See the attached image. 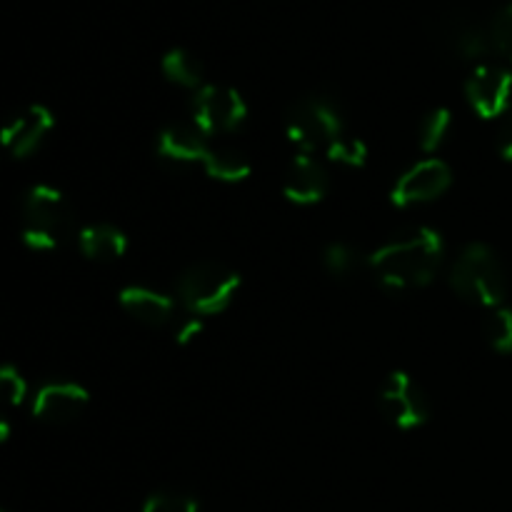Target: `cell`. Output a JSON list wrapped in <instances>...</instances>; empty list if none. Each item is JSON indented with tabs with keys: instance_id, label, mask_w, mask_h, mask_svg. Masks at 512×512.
Returning <instances> with one entry per match:
<instances>
[{
	"instance_id": "6da1fadb",
	"label": "cell",
	"mask_w": 512,
	"mask_h": 512,
	"mask_svg": "<svg viewBox=\"0 0 512 512\" xmlns=\"http://www.w3.org/2000/svg\"><path fill=\"white\" fill-rule=\"evenodd\" d=\"M443 235L420 225L395 235L370 255V270L390 290H418L435 280L443 268Z\"/></svg>"
},
{
	"instance_id": "7a4b0ae2",
	"label": "cell",
	"mask_w": 512,
	"mask_h": 512,
	"mask_svg": "<svg viewBox=\"0 0 512 512\" xmlns=\"http://www.w3.org/2000/svg\"><path fill=\"white\" fill-rule=\"evenodd\" d=\"M75 233V213L68 198L53 185H33L23 198L20 235L30 250L53 253Z\"/></svg>"
},
{
	"instance_id": "3957f363",
	"label": "cell",
	"mask_w": 512,
	"mask_h": 512,
	"mask_svg": "<svg viewBox=\"0 0 512 512\" xmlns=\"http://www.w3.org/2000/svg\"><path fill=\"white\" fill-rule=\"evenodd\" d=\"M450 285L468 303L480 308H500L508 295V275L493 248L470 243L460 250L450 270Z\"/></svg>"
},
{
	"instance_id": "277c9868",
	"label": "cell",
	"mask_w": 512,
	"mask_h": 512,
	"mask_svg": "<svg viewBox=\"0 0 512 512\" xmlns=\"http://www.w3.org/2000/svg\"><path fill=\"white\" fill-rule=\"evenodd\" d=\"M290 143L305 155H328L350 133L340 108L325 95H308L290 108L285 120Z\"/></svg>"
},
{
	"instance_id": "5b68a950",
	"label": "cell",
	"mask_w": 512,
	"mask_h": 512,
	"mask_svg": "<svg viewBox=\"0 0 512 512\" xmlns=\"http://www.w3.org/2000/svg\"><path fill=\"white\" fill-rule=\"evenodd\" d=\"M240 283L243 280L233 268L223 263H213V260H203V263L190 265L180 275V303L190 315H198V318L220 315L223 310L230 308V303L238 295Z\"/></svg>"
},
{
	"instance_id": "8992f818",
	"label": "cell",
	"mask_w": 512,
	"mask_h": 512,
	"mask_svg": "<svg viewBox=\"0 0 512 512\" xmlns=\"http://www.w3.org/2000/svg\"><path fill=\"white\" fill-rule=\"evenodd\" d=\"M248 118V103L230 85L205 83L193 98V123L208 138L235 133Z\"/></svg>"
},
{
	"instance_id": "52a82bcc",
	"label": "cell",
	"mask_w": 512,
	"mask_h": 512,
	"mask_svg": "<svg viewBox=\"0 0 512 512\" xmlns=\"http://www.w3.org/2000/svg\"><path fill=\"white\" fill-rule=\"evenodd\" d=\"M380 413L398 430H418L428 423L430 403L425 390L408 373H390L378 393Z\"/></svg>"
},
{
	"instance_id": "ba28073f",
	"label": "cell",
	"mask_w": 512,
	"mask_h": 512,
	"mask_svg": "<svg viewBox=\"0 0 512 512\" xmlns=\"http://www.w3.org/2000/svg\"><path fill=\"white\" fill-rule=\"evenodd\" d=\"M453 185V170L445 160L425 158L398 175L390 190L395 208H418L443 198Z\"/></svg>"
},
{
	"instance_id": "9c48e42d",
	"label": "cell",
	"mask_w": 512,
	"mask_h": 512,
	"mask_svg": "<svg viewBox=\"0 0 512 512\" xmlns=\"http://www.w3.org/2000/svg\"><path fill=\"white\" fill-rule=\"evenodd\" d=\"M465 98L478 118H503L512 110V70L493 63L475 65L473 73L465 80Z\"/></svg>"
},
{
	"instance_id": "30bf717a",
	"label": "cell",
	"mask_w": 512,
	"mask_h": 512,
	"mask_svg": "<svg viewBox=\"0 0 512 512\" xmlns=\"http://www.w3.org/2000/svg\"><path fill=\"white\" fill-rule=\"evenodd\" d=\"M90 405V393L75 380L55 378L40 385L30 400L33 418L48 425H68L78 420Z\"/></svg>"
},
{
	"instance_id": "8fae6325",
	"label": "cell",
	"mask_w": 512,
	"mask_h": 512,
	"mask_svg": "<svg viewBox=\"0 0 512 512\" xmlns=\"http://www.w3.org/2000/svg\"><path fill=\"white\" fill-rule=\"evenodd\" d=\"M55 118L45 105H25L15 110L3 125V145L15 160L33 155L53 133Z\"/></svg>"
},
{
	"instance_id": "7c38bea8",
	"label": "cell",
	"mask_w": 512,
	"mask_h": 512,
	"mask_svg": "<svg viewBox=\"0 0 512 512\" xmlns=\"http://www.w3.org/2000/svg\"><path fill=\"white\" fill-rule=\"evenodd\" d=\"M155 150L165 163L200 165L203 168L205 160L210 158L213 143L195 123H170L158 133Z\"/></svg>"
},
{
	"instance_id": "4fadbf2b",
	"label": "cell",
	"mask_w": 512,
	"mask_h": 512,
	"mask_svg": "<svg viewBox=\"0 0 512 512\" xmlns=\"http://www.w3.org/2000/svg\"><path fill=\"white\" fill-rule=\"evenodd\" d=\"M328 188V173L315 155L298 153L285 168L283 195L293 205H300V208L318 205L328 195Z\"/></svg>"
},
{
	"instance_id": "5bb4252c",
	"label": "cell",
	"mask_w": 512,
	"mask_h": 512,
	"mask_svg": "<svg viewBox=\"0 0 512 512\" xmlns=\"http://www.w3.org/2000/svg\"><path fill=\"white\" fill-rule=\"evenodd\" d=\"M118 303L130 318L138 323L148 325V328H163V325H175L178 315H175V300L170 295L158 293L145 285H128L118 293Z\"/></svg>"
},
{
	"instance_id": "9a60e30c",
	"label": "cell",
	"mask_w": 512,
	"mask_h": 512,
	"mask_svg": "<svg viewBox=\"0 0 512 512\" xmlns=\"http://www.w3.org/2000/svg\"><path fill=\"white\" fill-rule=\"evenodd\" d=\"M80 253L95 263H113L128 253V235L110 223H90L78 233Z\"/></svg>"
},
{
	"instance_id": "2e32d148",
	"label": "cell",
	"mask_w": 512,
	"mask_h": 512,
	"mask_svg": "<svg viewBox=\"0 0 512 512\" xmlns=\"http://www.w3.org/2000/svg\"><path fill=\"white\" fill-rule=\"evenodd\" d=\"M160 70H163V75L170 83L180 85V88H190L198 93L205 85L203 63L185 48L168 50V53L163 55V60H160Z\"/></svg>"
},
{
	"instance_id": "e0dca14e",
	"label": "cell",
	"mask_w": 512,
	"mask_h": 512,
	"mask_svg": "<svg viewBox=\"0 0 512 512\" xmlns=\"http://www.w3.org/2000/svg\"><path fill=\"white\" fill-rule=\"evenodd\" d=\"M205 175H210L213 180H220V183H243V180L250 178L253 173V165L245 158L243 153L233 148H225V145H213L210 150V158L205 160L203 165Z\"/></svg>"
},
{
	"instance_id": "ac0fdd59",
	"label": "cell",
	"mask_w": 512,
	"mask_h": 512,
	"mask_svg": "<svg viewBox=\"0 0 512 512\" xmlns=\"http://www.w3.org/2000/svg\"><path fill=\"white\" fill-rule=\"evenodd\" d=\"M448 45L453 48L455 55L463 60H485L493 53V43H490V30L480 28L475 23H460L448 33Z\"/></svg>"
},
{
	"instance_id": "d6986e66",
	"label": "cell",
	"mask_w": 512,
	"mask_h": 512,
	"mask_svg": "<svg viewBox=\"0 0 512 512\" xmlns=\"http://www.w3.org/2000/svg\"><path fill=\"white\" fill-rule=\"evenodd\" d=\"M450 133H453V113L448 108H435L420 120L418 128V145L423 153L433 155L448 143Z\"/></svg>"
},
{
	"instance_id": "ffe728a7",
	"label": "cell",
	"mask_w": 512,
	"mask_h": 512,
	"mask_svg": "<svg viewBox=\"0 0 512 512\" xmlns=\"http://www.w3.org/2000/svg\"><path fill=\"white\" fill-rule=\"evenodd\" d=\"M485 340L495 353L510 355L512 353V310L510 308H493L483 323Z\"/></svg>"
},
{
	"instance_id": "44dd1931",
	"label": "cell",
	"mask_w": 512,
	"mask_h": 512,
	"mask_svg": "<svg viewBox=\"0 0 512 512\" xmlns=\"http://www.w3.org/2000/svg\"><path fill=\"white\" fill-rule=\"evenodd\" d=\"M323 265L335 278H348V275H353L358 270L360 258L348 243H330L323 250Z\"/></svg>"
},
{
	"instance_id": "7402d4cb",
	"label": "cell",
	"mask_w": 512,
	"mask_h": 512,
	"mask_svg": "<svg viewBox=\"0 0 512 512\" xmlns=\"http://www.w3.org/2000/svg\"><path fill=\"white\" fill-rule=\"evenodd\" d=\"M490 30V43H493V53H498L500 58L508 60L512 65V3L505 5L498 15L493 18V23L488 25Z\"/></svg>"
},
{
	"instance_id": "603a6c76",
	"label": "cell",
	"mask_w": 512,
	"mask_h": 512,
	"mask_svg": "<svg viewBox=\"0 0 512 512\" xmlns=\"http://www.w3.org/2000/svg\"><path fill=\"white\" fill-rule=\"evenodd\" d=\"M330 160L345 165V168H363V165L368 163V145H365L363 138H358V135L350 130V133L340 140L338 148L330 153Z\"/></svg>"
},
{
	"instance_id": "cb8c5ba5",
	"label": "cell",
	"mask_w": 512,
	"mask_h": 512,
	"mask_svg": "<svg viewBox=\"0 0 512 512\" xmlns=\"http://www.w3.org/2000/svg\"><path fill=\"white\" fill-rule=\"evenodd\" d=\"M143 512H198V503L188 495L163 490V493H153L145 500Z\"/></svg>"
},
{
	"instance_id": "d4e9b609",
	"label": "cell",
	"mask_w": 512,
	"mask_h": 512,
	"mask_svg": "<svg viewBox=\"0 0 512 512\" xmlns=\"http://www.w3.org/2000/svg\"><path fill=\"white\" fill-rule=\"evenodd\" d=\"M0 388H3L8 405H13V408L15 405H23L25 398H28V383H25L20 370L13 368V365H3L0 368Z\"/></svg>"
},
{
	"instance_id": "484cf974",
	"label": "cell",
	"mask_w": 512,
	"mask_h": 512,
	"mask_svg": "<svg viewBox=\"0 0 512 512\" xmlns=\"http://www.w3.org/2000/svg\"><path fill=\"white\" fill-rule=\"evenodd\" d=\"M173 330H175V343H178V345H190V343H195V340H198L200 335H203L205 323H203V318H198V315H190L188 313V315H185V318L175 320Z\"/></svg>"
},
{
	"instance_id": "4316f807",
	"label": "cell",
	"mask_w": 512,
	"mask_h": 512,
	"mask_svg": "<svg viewBox=\"0 0 512 512\" xmlns=\"http://www.w3.org/2000/svg\"><path fill=\"white\" fill-rule=\"evenodd\" d=\"M498 153H500V158L512 163V110H510V113H505L503 118H500Z\"/></svg>"
},
{
	"instance_id": "83f0119b",
	"label": "cell",
	"mask_w": 512,
	"mask_h": 512,
	"mask_svg": "<svg viewBox=\"0 0 512 512\" xmlns=\"http://www.w3.org/2000/svg\"><path fill=\"white\" fill-rule=\"evenodd\" d=\"M0 438H3V440L10 438V425H8V420H3V425H0Z\"/></svg>"
}]
</instances>
